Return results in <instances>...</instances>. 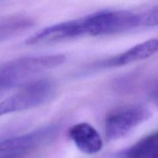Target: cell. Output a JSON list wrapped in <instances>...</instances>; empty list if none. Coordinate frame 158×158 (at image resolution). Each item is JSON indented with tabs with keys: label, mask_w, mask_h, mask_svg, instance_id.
Returning a JSON list of instances; mask_svg holds the SVG:
<instances>
[{
	"label": "cell",
	"mask_w": 158,
	"mask_h": 158,
	"mask_svg": "<svg viewBox=\"0 0 158 158\" xmlns=\"http://www.w3.org/2000/svg\"><path fill=\"white\" fill-rule=\"evenodd\" d=\"M56 91L55 83L49 79L28 82L0 102V117L42 106L53 98Z\"/></svg>",
	"instance_id": "obj_1"
},
{
	"label": "cell",
	"mask_w": 158,
	"mask_h": 158,
	"mask_svg": "<svg viewBox=\"0 0 158 158\" xmlns=\"http://www.w3.org/2000/svg\"><path fill=\"white\" fill-rule=\"evenodd\" d=\"M83 35H114L140 26V15L126 10H104L80 18Z\"/></svg>",
	"instance_id": "obj_2"
},
{
	"label": "cell",
	"mask_w": 158,
	"mask_h": 158,
	"mask_svg": "<svg viewBox=\"0 0 158 158\" xmlns=\"http://www.w3.org/2000/svg\"><path fill=\"white\" fill-rule=\"evenodd\" d=\"M151 112L143 105L131 104L113 110L106 116L104 131L109 141L123 138L151 117Z\"/></svg>",
	"instance_id": "obj_3"
},
{
	"label": "cell",
	"mask_w": 158,
	"mask_h": 158,
	"mask_svg": "<svg viewBox=\"0 0 158 158\" xmlns=\"http://www.w3.org/2000/svg\"><path fill=\"white\" fill-rule=\"evenodd\" d=\"M60 127L55 124L38 128L27 134L0 142V154L23 157L47 144L58 135Z\"/></svg>",
	"instance_id": "obj_4"
},
{
	"label": "cell",
	"mask_w": 158,
	"mask_h": 158,
	"mask_svg": "<svg viewBox=\"0 0 158 158\" xmlns=\"http://www.w3.org/2000/svg\"><path fill=\"white\" fill-rule=\"evenodd\" d=\"M68 136L82 153L96 154L103 148V139L98 131L89 123H79L71 127Z\"/></svg>",
	"instance_id": "obj_5"
},
{
	"label": "cell",
	"mask_w": 158,
	"mask_h": 158,
	"mask_svg": "<svg viewBox=\"0 0 158 158\" xmlns=\"http://www.w3.org/2000/svg\"><path fill=\"white\" fill-rule=\"evenodd\" d=\"M158 52V38H154L135 45L118 56L105 60L100 66L112 68L123 66L135 62L142 61Z\"/></svg>",
	"instance_id": "obj_6"
},
{
	"label": "cell",
	"mask_w": 158,
	"mask_h": 158,
	"mask_svg": "<svg viewBox=\"0 0 158 158\" xmlns=\"http://www.w3.org/2000/svg\"><path fill=\"white\" fill-rule=\"evenodd\" d=\"M120 158H158V130L125 150Z\"/></svg>",
	"instance_id": "obj_7"
},
{
	"label": "cell",
	"mask_w": 158,
	"mask_h": 158,
	"mask_svg": "<svg viewBox=\"0 0 158 158\" xmlns=\"http://www.w3.org/2000/svg\"><path fill=\"white\" fill-rule=\"evenodd\" d=\"M33 25V21L28 17H0V43L25 32Z\"/></svg>",
	"instance_id": "obj_8"
},
{
	"label": "cell",
	"mask_w": 158,
	"mask_h": 158,
	"mask_svg": "<svg viewBox=\"0 0 158 158\" xmlns=\"http://www.w3.org/2000/svg\"><path fill=\"white\" fill-rule=\"evenodd\" d=\"M140 26L147 27L158 26V6L140 15Z\"/></svg>",
	"instance_id": "obj_9"
},
{
	"label": "cell",
	"mask_w": 158,
	"mask_h": 158,
	"mask_svg": "<svg viewBox=\"0 0 158 158\" xmlns=\"http://www.w3.org/2000/svg\"><path fill=\"white\" fill-rule=\"evenodd\" d=\"M152 100L155 106L158 108V85L156 86L152 93Z\"/></svg>",
	"instance_id": "obj_10"
},
{
	"label": "cell",
	"mask_w": 158,
	"mask_h": 158,
	"mask_svg": "<svg viewBox=\"0 0 158 158\" xmlns=\"http://www.w3.org/2000/svg\"><path fill=\"white\" fill-rule=\"evenodd\" d=\"M0 158H6V157H5L4 154H0Z\"/></svg>",
	"instance_id": "obj_11"
},
{
	"label": "cell",
	"mask_w": 158,
	"mask_h": 158,
	"mask_svg": "<svg viewBox=\"0 0 158 158\" xmlns=\"http://www.w3.org/2000/svg\"><path fill=\"white\" fill-rule=\"evenodd\" d=\"M2 1V0H0V2H1Z\"/></svg>",
	"instance_id": "obj_12"
}]
</instances>
